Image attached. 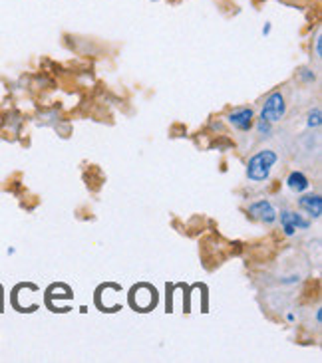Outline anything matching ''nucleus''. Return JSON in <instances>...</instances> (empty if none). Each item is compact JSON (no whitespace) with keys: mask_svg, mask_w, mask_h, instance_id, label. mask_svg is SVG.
Returning a JSON list of instances; mask_svg holds the SVG:
<instances>
[{"mask_svg":"<svg viewBox=\"0 0 322 363\" xmlns=\"http://www.w3.org/2000/svg\"><path fill=\"white\" fill-rule=\"evenodd\" d=\"M277 163V153L271 149L259 151L257 155L251 157L249 165H247V177L251 181H264L271 175V169Z\"/></svg>","mask_w":322,"mask_h":363,"instance_id":"f257e3e1","label":"nucleus"},{"mask_svg":"<svg viewBox=\"0 0 322 363\" xmlns=\"http://www.w3.org/2000/svg\"><path fill=\"white\" fill-rule=\"evenodd\" d=\"M269 123H271V121H267V119H259V131H261V133H271V125H269Z\"/></svg>","mask_w":322,"mask_h":363,"instance_id":"1a4fd4ad","label":"nucleus"},{"mask_svg":"<svg viewBox=\"0 0 322 363\" xmlns=\"http://www.w3.org/2000/svg\"><path fill=\"white\" fill-rule=\"evenodd\" d=\"M249 213H251L254 218L267 223V225H271V223L277 220V211H274V206L271 205L269 201H259V203L251 205L249 206Z\"/></svg>","mask_w":322,"mask_h":363,"instance_id":"7ed1b4c3","label":"nucleus"},{"mask_svg":"<svg viewBox=\"0 0 322 363\" xmlns=\"http://www.w3.org/2000/svg\"><path fill=\"white\" fill-rule=\"evenodd\" d=\"M229 121L239 131H249L251 125H253V111L251 109H237L229 116Z\"/></svg>","mask_w":322,"mask_h":363,"instance_id":"39448f33","label":"nucleus"},{"mask_svg":"<svg viewBox=\"0 0 322 363\" xmlns=\"http://www.w3.org/2000/svg\"><path fill=\"white\" fill-rule=\"evenodd\" d=\"M286 183H289V186H291L293 191H296V193H303V191L308 189V179L304 177L303 173H293Z\"/></svg>","mask_w":322,"mask_h":363,"instance_id":"0eeeda50","label":"nucleus"},{"mask_svg":"<svg viewBox=\"0 0 322 363\" xmlns=\"http://www.w3.org/2000/svg\"><path fill=\"white\" fill-rule=\"evenodd\" d=\"M281 225H283L284 233L289 236H293L296 233V228H308L311 223L308 220H304L299 215H294V213H289V211H284L281 213Z\"/></svg>","mask_w":322,"mask_h":363,"instance_id":"20e7f679","label":"nucleus"},{"mask_svg":"<svg viewBox=\"0 0 322 363\" xmlns=\"http://www.w3.org/2000/svg\"><path fill=\"white\" fill-rule=\"evenodd\" d=\"M308 125L311 128H318L321 125V109L316 108L314 111H311V116H308Z\"/></svg>","mask_w":322,"mask_h":363,"instance_id":"6e6552de","label":"nucleus"},{"mask_svg":"<svg viewBox=\"0 0 322 363\" xmlns=\"http://www.w3.org/2000/svg\"><path fill=\"white\" fill-rule=\"evenodd\" d=\"M299 205H301V208H304L306 213L311 216H321L322 213V199L318 195H306L303 196L301 201H299Z\"/></svg>","mask_w":322,"mask_h":363,"instance_id":"423d86ee","label":"nucleus"},{"mask_svg":"<svg viewBox=\"0 0 322 363\" xmlns=\"http://www.w3.org/2000/svg\"><path fill=\"white\" fill-rule=\"evenodd\" d=\"M284 111H286V106H284V98L277 91V94H271L267 101H264V108H263V113H261V118L267 119V121H279V119L283 118Z\"/></svg>","mask_w":322,"mask_h":363,"instance_id":"f03ea898","label":"nucleus"}]
</instances>
